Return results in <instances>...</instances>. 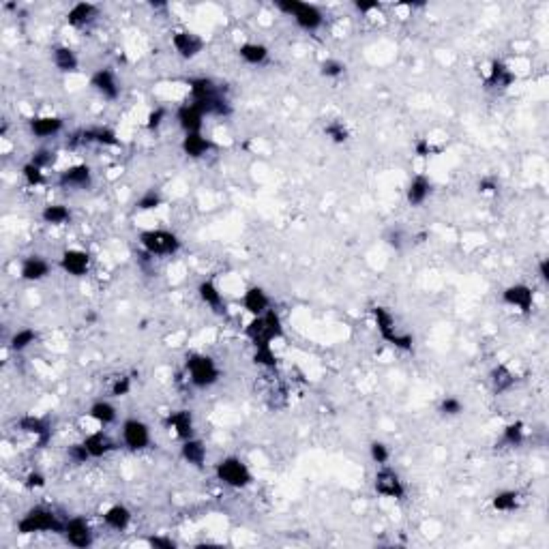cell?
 I'll use <instances>...</instances> for the list:
<instances>
[{
  "mask_svg": "<svg viewBox=\"0 0 549 549\" xmlns=\"http://www.w3.org/2000/svg\"><path fill=\"white\" fill-rule=\"evenodd\" d=\"M191 103L202 110L204 116H230L232 105L225 99L219 84H215L211 77H191L189 82Z\"/></svg>",
  "mask_w": 549,
  "mask_h": 549,
  "instance_id": "1",
  "label": "cell"
},
{
  "mask_svg": "<svg viewBox=\"0 0 549 549\" xmlns=\"http://www.w3.org/2000/svg\"><path fill=\"white\" fill-rule=\"evenodd\" d=\"M65 522L47 506H33L24 513V517L17 522L20 534H37V532H54L63 534Z\"/></svg>",
  "mask_w": 549,
  "mask_h": 549,
  "instance_id": "2",
  "label": "cell"
},
{
  "mask_svg": "<svg viewBox=\"0 0 549 549\" xmlns=\"http://www.w3.org/2000/svg\"><path fill=\"white\" fill-rule=\"evenodd\" d=\"M245 335L253 343V348H260V345H271V341L281 339L283 337V324H281L279 313L275 309H269L262 315H253V320L245 329Z\"/></svg>",
  "mask_w": 549,
  "mask_h": 549,
  "instance_id": "3",
  "label": "cell"
},
{
  "mask_svg": "<svg viewBox=\"0 0 549 549\" xmlns=\"http://www.w3.org/2000/svg\"><path fill=\"white\" fill-rule=\"evenodd\" d=\"M371 313H373V320H375V329H378L380 337H382L386 343L395 345L397 350L412 352V348H414V337H412L410 333H403V331L397 329L395 317H393V313H391L386 307L375 305V307L371 309Z\"/></svg>",
  "mask_w": 549,
  "mask_h": 549,
  "instance_id": "4",
  "label": "cell"
},
{
  "mask_svg": "<svg viewBox=\"0 0 549 549\" xmlns=\"http://www.w3.org/2000/svg\"><path fill=\"white\" fill-rule=\"evenodd\" d=\"M275 7L281 13L294 17L296 26L303 28V31H307V33L317 31V28H320L322 22H324V15H322L320 9H317L315 5H309V3H301V0H277Z\"/></svg>",
  "mask_w": 549,
  "mask_h": 549,
  "instance_id": "5",
  "label": "cell"
},
{
  "mask_svg": "<svg viewBox=\"0 0 549 549\" xmlns=\"http://www.w3.org/2000/svg\"><path fill=\"white\" fill-rule=\"evenodd\" d=\"M140 245L146 251V255H174L181 251V239L167 230H144L140 234Z\"/></svg>",
  "mask_w": 549,
  "mask_h": 549,
  "instance_id": "6",
  "label": "cell"
},
{
  "mask_svg": "<svg viewBox=\"0 0 549 549\" xmlns=\"http://www.w3.org/2000/svg\"><path fill=\"white\" fill-rule=\"evenodd\" d=\"M187 373H189V382L197 389H209L217 384L219 380V367L209 354H191L187 356Z\"/></svg>",
  "mask_w": 549,
  "mask_h": 549,
  "instance_id": "7",
  "label": "cell"
},
{
  "mask_svg": "<svg viewBox=\"0 0 549 549\" xmlns=\"http://www.w3.org/2000/svg\"><path fill=\"white\" fill-rule=\"evenodd\" d=\"M215 474L223 485L232 487V489H243L251 485L253 481L251 470L247 468V464L241 457H223L215 466Z\"/></svg>",
  "mask_w": 549,
  "mask_h": 549,
  "instance_id": "8",
  "label": "cell"
},
{
  "mask_svg": "<svg viewBox=\"0 0 549 549\" xmlns=\"http://www.w3.org/2000/svg\"><path fill=\"white\" fill-rule=\"evenodd\" d=\"M373 487L384 498H393V500H403V498H406V485H403L401 476L393 468L382 466L378 472H375Z\"/></svg>",
  "mask_w": 549,
  "mask_h": 549,
  "instance_id": "9",
  "label": "cell"
},
{
  "mask_svg": "<svg viewBox=\"0 0 549 549\" xmlns=\"http://www.w3.org/2000/svg\"><path fill=\"white\" fill-rule=\"evenodd\" d=\"M63 536H65V541H67L71 547H77V549H86V547H91V545L95 543L93 528H91V524L86 522L84 517H71V519H67Z\"/></svg>",
  "mask_w": 549,
  "mask_h": 549,
  "instance_id": "10",
  "label": "cell"
},
{
  "mask_svg": "<svg viewBox=\"0 0 549 549\" xmlns=\"http://www.w3.org/2000/svg\"><path fill=\"white\" fill-rule=\"evenodd\" d=\"M123 442L129 451H144L151 444V429L140 419H127L123 423Z\"/></svg>",
  "mask_w": 549,
  "mask_h": 549,
  "instance_id": "11",
  "label": "cell"
},
{
  "mask_svg": "<svg viewBox=\"0 0 549 549\" xmlns=\"http://www.w3.org/2000/svg\"><path fill=\"white\" fill-rule=\"evenodd\" d=\"M502 301L509 307H517L522 313H530L534 307V292L526 283H513L502 292Z\"/></svg>",
  "mask_w": 549,
  "mask_h": 549,
  "instance_id": "12",
  "label": "cell"
},
{
  "mask_svg": "<svg viewBox=\"0 0 549 549\" xmlns=\"http://www.w3.org/2000/svg\"><path fill=\"white\" fill-rule=\"evenodd\" d=\"M93 183V172L86 163L71 165L59 174V185L63 189H86Z\"/></svg>",
  "mask_w": 549,
  "mask_h": 549,
  "instance_id": "13",
  "label": "cell"
},
{
  "mask_svg": "<svg viewBox=\"0 0 549 549\" xmlns=\"http://www.w3.org/2000/svg\"><path fill=\"white\" fill-rule=\"evenodd\" d=\"M172 45H174V50L179 52L181 59L191 61L202 50H204V39L195 33H191V31H179V33H174V37H172Z\"/></svg>",
  "mask_w": 549,
  "mask_h": 549,
  "instance_id": "14",
  "label": "cell"
},
{
  "mask_svg": "<svg viewBox=\"0 0 549 549\" xmlns=\"http://www.w3.org/2000/svg\"><path fill=\"white\" fill-rule=\"evenodd\" d=\"M61 269L71 277H84L91 269V255L82 249H67L61 255Z\"/></svg>",
  "mask_w": 549,
  "mask_h": 549,
  "instance_id": "15",
  "label": "cell"
},
{
  "mask_svg": "<svg viewBox=\"0 0 549 549\" xmlns=\"http://www.w3.org/2000/svg\"><path fill=\"white\" fill-rule=\"evenodd\" d=\"M91 84H93V89H95L103 99L114 101V99H119V95H121L119 80H116V75H114L110 69H99V71H95L93 77H91Z\"/></svg>",
  "mask_w": 549,
  "mask_h": 549,
  "instance_id": "16",
  "label": "cell"
},
{
  "mask_svg": "<svg viewBox=\"0 0 549 549\" xmlns=\"http://www.w3.org/2000/svg\"><path fill=\"white\" fill-rule=\"evenodd\" d=\"M15 425H17L24 433H31V436H35L37 442H39V446H45V444H47L52 429H50V423H47L45 419L35 416V414H24V416L17 419Z\"/></svg>",
  "mask_w": 549,
  "mask_h": 549,
  "instance_id": "17",
  "label": "cell"
},
{
  "mask_svg": "<svg viewBox=\"0 0 549 549\" xmlns=\"http://www.w3.org/2000/svg\"><path fill=\"white\" fill-rule=\"evenodd\" d=\"M176 121L179 127L187 133H202V125H204V114L193 103H185L176 112Z\"/></svg>",
  "mask_w": 549,
  "mask_h": 549,
  "instance_id": "18",
  "label": "cell"
},
{
  "mask_svg": "<svg viewBox=\"0 0 549 549\" xmlns=\"http://www.w3.org/2000/svg\"><path fill=\"white\" fill-rule=\"evenodd\" d=\"M77 135L80 137L75 142L80 144H101V146H119L121 144L116 131L110 127H89V129H82Z\"/></svg>",
  "mask_w": 549,
  "mask_h": 549,
  "instance_id": "19",
  "label": "cell"
},
{
  "mask_svg": "<svg viewBox=\"0 0 549 549\" xmlns=\"http://www.w3.org/2000/svg\"><path fill=\"white\" fill-rule=\"evenodd\" d=\"M165 427H167V429H174L176 438L189 440V438H193V414H191L189 410L170 412V414L165 416Z\"/></svg>",
  "mask_w": 549,
  "mask_h": 549,
  "instance_id": "20",
  "label": "cell"
},
{
  "mask_svg": "<svg viewBox=\"0 0 549 549\" xmlns=\"http://www.w3.org/2000/svg\"><path fill=\"white\" fill-rule=\"evenodd\" d=\"M50 275V264L47 260L41 255H28L24 257V262L20 266V277L24 281H41Z\"/></svg>",
  "mask_w": 549,
  "mask_h": 549,
  "instance_id": "21",
  "label": "cell"
},
{
  "mask_svg": "<svg viewBox=\"0 0 549 549\" xmlns=\"http://www.w3.org/2000/svg\"><path fill=\"white\" fill-rule=\"evenodd\" d=\"M181 149H183V153H185L187 157L200 159V157H204L209 151H213L215 144H213L209 137L202 135V133H187V135L183 137V142H181Z\"/></svg>",
  "mask_w": 549,
  "mask_h": 549,
  "instance_id": "22",
  "label": "cell"
},
{
  "mask_svg": "<svg viewBox=\"0 0 549 549\" xmlns=\"http://www.w3.org/2000/svg\"><path fill=\"white\" fill-rule=\"evenodd\" d=\"M97 15H99L97 5H93V3H77V5H73L69 9L67 22L73 28H86V26H91L97 20Z\"/></svg>",
  "mask_w": 549,
  "mask_h": 549,
  "instance_id": "23",
  "label": "cell"
},
{
  "mask_svg": "<svg viewBox=\"0 0 549 549\" xmlns=\"http://www.w3.org/2000/svg\"><path fill=\"white\" fill-rule=\"evenodd\" d=\"M243 305L251 315H262L271 309V299L260 285H251L243 296Z\"/></svg>",
  "mask_w": 549,
  "mask_h": 549,
  "instance_id": "24",
  "label": "cell"
},
{
  "mask_svg": "<svg viewBox=\"0 0 549 549\" xmlns=\"http://www.w3.org/2000/svg\"><path fill=\"white\" fill-rule=\"evenodd\" d=\"M515 82L513 71L502 63V61H494L489 67V75L485 77V86L487 89H509V86Z\"/></svg>",
  "mask_w": 549,
  "mask_h": 549,
  "instance_id": "25",
  "label": "cell"
},
{
  "mask_svg": "<svg viewBox=\"0 0 549 549\" xmlns=\"http://www.w3.org/2000/svg\"><path fill=\"white\" fill-rule=\"evenodd\" d=\"M84 444H86V449H89L93 459H99V457H103V455H107V453H112L114 449H116V444H114V440L107 436L105 431L89 433V436L84 438Z\"/></svg>",
  "mask_w": 549,
  "mask_h": 549,
  "instance_id": "26",
  "label": "cell"
},
{
  "mask_svg": "<svg viewBox=\"0 0 549 549\" xmlns=\"http://www.w3.org/2000/svg\"><path fill=\"white\" fill-rule=\"evenodd\" d=\"M103 524L116 532H123L129 528L131 524V511L125 504H112L105 513H103Z\"/></svg>",
  "mask_w": 549,
  "mask_h": 549,
  "instance_id": "27",
  "label": "cell"
},
{
  "mask_svg": "<svg viewBox=\"0 0 549 549\" xmlns=\"http://www.w3.org/2000/svg\"><path fill=\"white\" fill-rule=\"evenodd\" d=\"M197 294H200L202 303H206L215 313H223V311H225L223 296H221V292H219V287H217L215 281H211V279L200 281V285H197Z\"/></svg>",
  "mask_w": 549,
  "mask_h": 549,
  "instance_id": "28",
  "label": "cell"
},
{
  "mask_svg": "<svg viewBox=\"0 0 549 549\" xmlns=\"http://www.w3.org/2000/svg\"><path fill=\"white\" fill-rule=\"evenodd\" d=\"M431 193V181L425 176V174H416L410 185H408V191H406V200H408V204L410 206H421L427 202Z\"/></svg>",
  "mask_w": 549,
  "mask_h": 549,
  "instance_id": "29",
  "label": "cell"
},
{
  "mask_svg": "<svg viewBox=\"0 0 549 549\" xmlns=\"http://www.w3.org/2000/svg\"><path fill=\"white\" fill-rule=\"evenodd\" d=\"M63 119L61 116H37L33 119L31 123H28V127H31V133L35 137H52L56 133H61L63 131Z\"/></svg>",
  "mask_w": 549,
  "mask_h": 549,
  "instance_id": "30",
  "label": "cell"
},
{
  "mask_svg": "<svg viewBox=\"0 0 549 549\" xmlns=\"http://www.w3.org/2000/svg\"><path fill=\"white\" fill-rule=\"evenodd\" d=\"M181 457L187 461V464H191L195 468H202V466H204V461H206V446H204V442L197 440V438L183 440Z\"/></svg>",
  "mask_w": 549,
  "mask_h": 549,
  "instance_id": "31",
  "label": "cell"
},
{
  "mask_svg": "<svg viewBox=\"0 0 549 549\" xmlns=\"http://www.w3.org/2000/svg\"><path fill=\"white\" fill-rule=\"evenodd\" d=\"M52 59H54L56 69L63 71V73H73V71H77V67H80V61H77L75 52H73L71 47H67V45L54 47Z\"/></svg>",
  "mask_w": 549,
  "mask_h": 549,
  "instance_id": "32",
  "label": "cell"
},
{
  "mask_svg": "<svg viewBox=\"0 0 549 549\" xmlns=\"http://www.w3.org/2000/svg\"><path fill=\"white\" fill-rule=\"evenodd\" d=\"M489 380H491V389H494L496 393H506L515 386V373L506 367V365H496L494 369H491V375H489Z\"/></svg>",
  "mask_w": 549,
  "mask_h": 549,
  "instance_id": "33",
  "label": "cell"
},
{
  "mask_svg": "<svg viewBox=\"0 0 549 549\" xmlns=\"http://www.w3.org/2000/svg\"><path fill=\"white\" fill-rule=\"evenodd\" d=\"M239 56L247 65H264L269 61V47L262 43H243L239 47Z\"/></svg>",
  "mask_w": 549,
  "mask_h": 549,
  "instance_id": "34",
  "label": "cell"
},
{
  "mask_svg": "<svg viewBox=\"0 0 549 549\" xmlns=\"http://www.w3.org/2000/svg\"><path fill=\"white\" fill-rule=\"evenodd\" d=\"M89 414H91V419L93 421H97L99 425H112V423H116V408L112 406L110 401H95L93 406H91V410H89Z\"/></svg>",
  "mask_w": 549,
  "mask_h": 549,
  "instance_id": "35",
  "label": "cell"
},
{
  "mask_svg": "<svg viewBox=\"0 0 549 549\" xmlns=\"http://www.w3.org/2000/svg\"><path fill=\"white\" fill-rule=\"evenodd\" d=\"M41 219L47 225H65L71 221V211L63 204H50L41 211Z\"/></svg>",
  "mask_w": 549,
  "mask_h": 549,
  "instance_id": "36",
  "label": "cell"
},
{
  "mask_svg": "<svg viewBox=\"0 0 549 549\" xmlns=\"http://www.w3.org/2000/svg\"><path fill=\"white\" fill-rule=\"evenodd\" d=\"M491 506H494L496 511H502V513L515 511L519 506V494L513 489H502L494 498H491Z\"/></svg>",
  "mask_w": 549,
  "mask_h": 549,
  "instance_id": "37",
  "label": "cell"
},
{
  "mask_svg": "<svg viewBox=\"0 0 549 549\" xmlns=\"http://www.w3.org/2000/svg\"><path fill=\"white\" fill-rule=\"evenodd\" d=\"M37 341V333L33 329H20L11 335L9 339V345H11V350L15 352H24L26 348H31V345Z\"/></svg>",
  "mask_w": 549,
  "mask_h": 549,
  "instance_id": "38",
  "label": "cell"
},
{
  "mask_svg": "<svg viewBox=\"0 0 549 549\" xmlns=\"http://www.w3.org/2000/svg\"><path fill=\"white\" fill-rule=\"evenodd\" d=\"M524 436H526V429H524V423H509L504 427V433H502V440L509 444V446H519L524 442Z\"/></svg>",
  "mask_w": 549,
  "mask_h": 549,
  "instance_id": "39",
  "label": "cell"
},
{
  "mask_svg": "<svg viewBox=\"0 0 549 549\" xmlns=\"http://www.w3.org/2000/svg\"><path fill=\"white\" fill-rule=\"evenodd\" d=\"M324 135H326L331 142H335V144H343V142H348L350 131H348V127H345L341 121H331V123L324 127Z\"/></svg>",
  "mask_w": 549,
  "mask_h": 549,
  "instance_id": "40",
  "label": "cell"
},
{
  "mask_svg": "<svg viewBox=\"0 0 549 549\" xmlns=\"http://www.w3.org/2000/svg\"><path fill=\"white\" fill-rule=\"evenodd\" d=\"M161 202H163V197H161V193L159 191H155V189H151V191H146L144 193L137 202H135V206H137V211H155V209H159L161 206Z\"/></svg>",
  "mask_w": 549,
  "mask_h": 549,
  "instance_id": "41",
  "label": "cell"
},
{
  "mask_svg": "<svg viewBox=\"0 0 549 549\" xmlns=\"http://www.w3.org/2000/svg\"><path fill=\"white\" fill-rule=\"evenodd\" d=\"M22 176H24V181L31 185V187H39V185H43L45 183V174H43V170L41 167H37V165H33L31 161H28L24 167H22Z\"/></svg>",
  "mask_w": 549,
  "mask_h": 549,
  "instance_id": "42",
  "label": "cell"
},
{
  "mask_svg": "<svg viewBox=\"0 0 549 549\" xmlns=\"http://www.w3.org/2000/svg\"><path fill=\"white\" fill-rule=\"evenodd\" d=\"M369 457H371V461L373 464H378V466H384L386 461L391 459V451H389V446L384 444V442H371L369 444Z\"/></svg>",
  "mask_w": 549,
  "mask_h": 549,
  "instance_id": "43",
  "label": "cell"
},
{
  "mask_svg": "<svg viewBox=\"0 0 549 549\" xmlns=\"http://www.w3.org/2000/svg\"><path fill=\"white\" fill-rule=\"evenodd\" d=\"M253 361H255L257 365H262V367H269V369H273V367L277 365V356H275L271 345H260V348H255Z\"/></svg>",
  "mask_w": 549,
  "mask_h": 549,
  "instance_id": "44",
  "label": "cell"
},
{
  "mask_svg": "<svg viewBox=\"0 0 549 549\" xmlns=\"http://www.w3.org/2000/svg\"><path fill=\"white\" fill-rule=\"evenodd\" d=\"M320 73L329 80H337L345 73V65L341 61H335V59H326L322 65H320Z\"/></svg>",
  "mask_w": 549,
  "mask_h": 549,
  "instance_id": "45",
  "label": "cell"
},
{
  "mask_svg": "<svg viewBox=\"0 0 549 549\" xmlns=\"http://www.w3.org/2000/svg\"><path fill=\"white\" fill-rule=\"evenodd\" d=\"M440 412L444 416H457V414L464 412V403H461L457 397H444L440 401Z\"/></svg>",
  "mask_w": 549,
  "mask_h": 549,
  "instance_id": "46",
  "label": "cell"
},
{
  "mask_svg": "<svg viewBox=\"0 0 549 549\" xmlns=\"http://www.w3.org/2000/svg\"><path fill=\"white\" fill-rule=\"evenodd\" d=\"M67 457L73 461V464H86V461L91 459V453H89V449H86L84 442H80V444H71L69 446Z\"/></svg>",
  "mask_w": 549,
  "mask_h": 549,
  "instance_id": "47",
  "label": "cell"
},
{
  "mask_svg": "<svg viewBox=\"0 0 549 549\" xmlns=\"http://www.w3.org/2000/svg\"><path fill=\"white\" fill-rule=\"evenodd\" d=\"M110 393H112L114 397H125V395H129V393H131V378H129V375H119V378L112 382Z\"/></svg>",
  "mask_w": 549,
  "mask_h": 549,
  "instance_id": "48",
  "label": "cell"
},
{
  "mask_svg": "<svg viewBox=\"0 0 549 549\" xmlns=\"http://www.w3.org/2000/svg\"><path fill=\"white\" fill-rule=\"evenodd\" d=\"M31 163H33V165H37V167H41V170H45L47 165H52V163H54V153H52V151H47V149H39V151H35V153H33V157H31Z\"/></svg>",
  "mask_w": 549,
  "mask_h": 549,
  "instance_id": "49",
  "label": "cell"
},
{
  "mask_svg": "<svg viewBox=\"0 0 549 549\" xmlns=\"http://www.w3.org/2000/svg\"><path fill=\"white\" fill-rule=\"evenodd\" d=\"M165 116H167L165 107H155V110L149 114V119H146V127H149L151 131H153V129H159V127L163 125Z\"/></svg>",
  "mask_w": 549,
  "mask_h": 549,
  "instance_id": "50",
  "label": "cell"
},
{
  "mask_svg": "<svg viewBox=\"0 0 549 549\" xmlns=\"http://www.w3.org/2000/svg\"><path fill=\"white\" fill-rule=\"evenodd\" d=\"M146 543H149L151 547H155V549H176V541H172L170 536H161V534L149 536Z\"/></svg>",
  "mask_w": 549,
  "mask_h": 549,
  "instance_id": "51",
  "label": "cell"
},
{
  "mask_svg": "<svg viewBox=\"0 0 549 549\" xmlns=\"http://www.w3.org/2000/svg\"><path fill=\"white\" fill-rule=\"evenodd\" d=\"M24 485H26L28 489H41V487H45V474H41V472H31V474L26 476Z\"/></svg>",
  "mask_w": 549,
  "mask_h": 549,
  "instance_id": "52",
  "label": "cell"
},
{
  "mask_svg": "<svg viewBox=\"0 0 549 549\" xmlns=\"http://www.w3.org/2000/svg\"><path fill=\"white\" fill-rule=\"evenodd\" d=\"M479 191L481 193H496L498 191V181L491 179V176H485L479 181Z\"/></svg>",
  "mask_w": 549,
  "mask_h": 549,
  "instance_id": "53",
  "label": "cell"
},
{
  "mask_svg": "<svg viewBox=\"0 0 549 549\" xmlns=\"http://www.w3.org/2000/svg\"><path fill=\"white\" fill-rule=\"evenodd\" d=\"M414 151H416L419 157H429V155L433 153V146L429 144V140H419V142L414 144Z\"/></svg>",
  "mask_w": 549,
  "mask_h": 549,
  "instance_id": "54",
  "label": "cell"
},
{
  "mask_svg": "<svg viewBox=\"0 0 549 549\" xmlns=\"http://www.w3.org/2000/svg\"><path fill=\"white\" fill-rule=\"evenodd\" d=\"M384 239H386V243H389L391 247L401 249V232H399V230H389Z\"/></svg>",
  "mask_w": 549,
  "mask_h": 549,
  "instance_id": "55",
  "label": "cell"
},
{
  "mask_svg": "<svg viewBox=\"0 0 549 549\" xmlns=\"http://www.w3.org/2000/svg\"><path fill=\"white\" fill-rule=\"evenodd\" d=\"M354 7H356V11H361V13H369V11H378V9H380L378 3H363V0L354 3Z\"/></svg>",
  "mask_w": 549,
  "mask_h": 549,
  "instance_id": "56",
  "label": "cell"
},
{
  "mask_svg": "<svg viewBox=\"0 0 549 549\" xmlns=\"http://www.w3.org/2000/svg\"><path fill=\"white\" fill-rule=\"evenodd\" d=\"M539 275H541V279L545 283L549 281V262H547V260H541V262H539Z\"/></svg>",
  "mask_w": 549,
  "mask_h": 549,
  "instance_id": "57",
  "label": "cell"
}]
</instances>
